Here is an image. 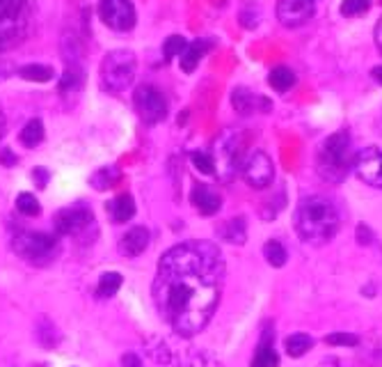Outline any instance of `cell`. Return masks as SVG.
Masks as SVG:
<instances>
[{
  "instance_id": "7c38bea8",
  "label": "cell",
  "mask_w": 382,
  "mask_h": 367,
  "mask_svg": "<svg viewBox=\"0 0 382 367\" xmlns=\"http://www.w3.org/2000/svg\"><path fill=\"white\" fill-rule=\"evenodd\" d=\"M318 0H280L277 3V19L286 28L304 26L307 21L314 19Z\"/></svg>"
},
{
  "instance_id": "7402d4cb",
  "label": "cell",
  "mask_w": 382,
  "mask_h": 367,
  "mask_svg": "<svg viewBox=\"0 0 382 367\" xmlns=\"http://www.w3.org/2000/svg\"><path fill=\"white\" fill-rule=\"evenodd\" d=\"M268 83H270L272 90L286 92V90H291L295 86V73L289 67H284V65L272 67V71L268 73Z\"/></svg>"
},
{
  "instance_id": "cb8c5ba5",
  "label": "cell",
  "mask_w": 382,
  "mask_h": 367,
  "mask_svg": "<svg viewBox=\"0 0 382 367\" xmlns=\"http://www.w3.org/2000/svg\"><path fill=\"white\" fill-rule=\"evenodd\" d=\"M18 140L23 147H28V150L41 145V140H44V124H41V120H30L23 127V131H21Z\"/></svg>"
},
{
  "instance_id": "8992f818",
  "label": "cell",
  "mask_w": 382,
  "mask_h": 367,
  "mask_svg": "<svg viewBox=\"0 0 382 367\" xmlns=\"http://www.w3.org/2000/svg\"><path fill=\"white\" fill-rule=\"evenodd\" d=\"M243 140L240 131L236 129H225L216 143H213V163H216V175L220 182H229L231 177H236L240 170L243 159H240Z\"/></svg>"
},
{
  "instance_id": "ba28073f",
  "label": "cell",
  "mask_w": 382,
  "mask_h": 367,
  "mask_svg": "<svg viewBox=\"0 0 382 367\" xmlns=\"http://www.w3.org/2000/svg\"><path fill=\"white\" fill-rule=\"evenodd\" d=\"M53 225H55V232L62 237H80L87 232V229L97 227L94 225L92 209L85 205H73V207L62 209V212L55 214Z\"/></svg>"
},
{
  "instance_id": "f35d334b",
  "label": "cell",
  "mask_w": 382,
  "mask_h": 367,
  "mask_svg": "<svg viewBox=\"0 0 382 367\" xmlns=\"http://www.w3.org/2000/svg\"><path fill=\"white\" fill-rule=\"evenodd\" d=\"M371 239H373L371 229L366 225H359L357 227V241H359V244H371Z\"/></svg>"
},
{
  "instance_id": "f6af8a7d",
  "label": "cell",
  "mask_w": 382,
  "mask_h": 367,
  "mask_svg": "<svg viewBox=\"0 0 382 367\" xmlns=\"http://www.w3.org/2000/svg\"><path fill=\"white\" fill-rule=\"evenodd\" d=\"M9 76V69L5 65H0V81H5Z\"/></svg>"
},
{
  "instance_id": "836d02e7",
  "label": "cell",
  "mask_w": 382,
  "mask_h": 367,
  "mask_svg": "<svg viewBox=\"0 0 382 367\" xmlns=\"http://www.w3.org/2000/svg\"><path fill=\"white\" fill-rule=\"evenodd\" d=\"M325 342L330 344V347H357L359 338L353 333H330L325 338Z\"/></svg>"
},
{
  "instance_id": "603a6c76",
  "label": "cell",
  "mask_w": 382,
  "mask_h": 367,
  "mask_svg": "<svg viewBox=\"0 0 382 367\" xmlns=\"http://www.w3.org/2000/svg\"><path fill=\"white\" fill-rule=\"evenodd\" d=\"M284 347H286V353H289L291 358H300V356H304L314 347V340L307 333H293L286 338Z\"/></svg>"
},
{
  "instance_id": "d4e9b609",
  "label": "cell",
  "mask_w": 382,
  "mask_h": 367,
  "mask_svg": "<svg viewBox=\"0 0 382 367\" xmlns=\"http://www.w3.org/2000/svg\"><path fill=\"white\" fill-rule=\"evenodd\" d=\"M257 97L248 90V88H236L231 94V103H233V110L240 113V115H250L254 113V108H257Z\"/></svg>"
},
{
  "instance_id": "2e32d148",
  "label": "cell",
  "mask_w": 382,
  "mask_h": 367,
  "mask_svg": "<svg viewBox=\"0 0 382 367\" xmlns=\"http://www.w3.org/2000/svg\"><path fill=\"white\" fill-rule=\"evenodd\" d=\"M218 234L229 241V244H236V246H243L248 239V225H245V218L238 216V218H229L225 220L220 227H218Z\"/></svg>"
},
{
  "instance_id": "277c9868",
  "label": "cell",
  "mask_w": 382,
  "mask_h": 367,
  "mask_svg": "<svg viewBox=\"0 0 382 367\" xmlns=\"http://www.w3.org/2000/svg\"><path fill=\"white\" fill-rule=\"evenodd\" d=\"M16 255L35 267H46L60 255V241L46 232H18L12 241Z\"/></svg>"
},
{
  "instance_id": "44dd1931",
  "label": "cell",
  "mask_w": 382,
  "mask_h": 367,
  "mask_svg": "<svg viewBox=\"0 0 382 367\" xmlns=\"http://www.w3.org/2000/svg\"><path fill=\"white\" fill-rule=\"evenodd\" d=\"M179 363L184 367H220V363L204 349H186Z\"/></svg>"
},
{
  "instance_id": "d6a6232c",
  "label": "cell",
  "mask_w": 382,
  "mask_h": 367,
  "mask_svg": "<svg viewBox=\"0 0 382 367\" xmlns=\"http://www.w3.org/2000/svg\"><path fill=\"white\" fill-rule=\"evenodd\" d=\"M371 9L368 0H344L341 3V14L344 16H362Z\"/></svg>"
},
{
  "instance_id": "8d00e7d4",
  "label": "cell",
  "mask_w": 382,
  "mask_h": 367,
  "mask_svg": "<svg viewBox=\"0 0 382 367\" xmlns=\"http://www.w3.org/2000/svg\"><path fill=\"white\" fill-rule=\"evenodd\" d=\"M33 182L39 188H46V184H48V170H46V167H35V170H33Z\"/></svg>"
},
{
  "instance_id": "484cf974",
  "label": "cell",
  "mask_w": 382,
  "mask_h": 367,
  "mask_svg": "<svg viewBox=\"0 0 382 367\" xmlns=\"http://www.w3.org/2000/svg\"><path fill=\"white\" fill-rule=\"evenodd\" d=\"M263 257H266L270 267L282 269L286 264V259H289V253H286V248L277 239H270V241H266V246H263Z\"/></svg>"
},
{
  "instance_id": "e0dca14e",
  "label": "cell",
  "mask_w": 382,
  "mask_h": 367,
  "mask_svg": "<svg viewBox=\"0 0 382 367\" xmlns=\"http://www.w3.org/2000/svg\"><path fill=\"white\" fill-rule=\"evenodd\" d=\"M108 214L112 218V223H126V220H131L135 216V200L129 193L117 195L108 205Z\"/></svg>"
},
{
  "instance_id": "83f0119b",
  "label": "cell",
  "mask_w": 382,
  "mask_h": 367,
  "mask_svg": "<svg viewBox=\"0 0 382 367\" xmlns=\"http://www.w3.org/2000/svg\"><path fill=\"white\" fill-rule=\"evenodd\" d=\"M26 28L28 24H21V26H0V51H7L16 46L21 39L26 35Z\"/></svg>"
},
{
  "instance_id": "5bb4252c",
  "label": "cell",
  "mask_w": 382,
  "mask_h": 367,
  "mask_svg": "<svg viewBox=\"0 0 382 367\" xmlns=\"http://www.w3.org/2000/svg\"><path fill=\"white\" fill-rule=\"evenodd\" d=\"M149 229L147 227H133L129 229L122 241H120V250H122V255L126 257H137V255H142L147 246H149Z\"/></svg>"
},
{
  "instance_id": "f546056e",
  "label": "cell",
  "mask_w": 382,
  "mask_h": 367,
  "mask_svg": "<svg viewBox=\"0 0 382 367\" xmlns=\"http://www.w3.org/2000/svg\"><path fill=\"white\" fill-rule=\"evenodd\" d=\"M147 353H149L154 358V363H158V365H167L169 361H172V351H169V347L161 338L147 340Z\"/></svg>"
},
{
  "instance_id": "74e56055",
  "label": "cell",
  "mask_w": 382,
  "mask_h": 367,
  "mask_svg": "<svg viewBox=\"0 0 382 367\" xmlns=\"http://www.w3.org/2000/svg\"><path fill=\"white\" fill-rule=\"evenodd\" d=\"M122 365L124 367H144L142 365V358L137 353H124L122 356Z\"/></svg>"
},
{
  "instance_id": "4dcf8cb0",
  "label": "cell",
  "mask_w": 382,
  "mask_h": 367,
  "mask_svg": "<svg viewBox=\"0 0 382 367\" xmlns=\"http://www.w3.org/2000/svg\"><path fill=\"white\" fill-rule=\"evenodd\" d=\"M188 46V41L181 37V35H172V37H167L165 39V44H163V56L165 60H174V58H181V53L186 51Z\"/></svg>"
},
{
  "instance_id": "8fae6325",
  "label": "cell",
  "mask_w": 382,
  "mask_h": 367,
  "mask_svg": "<svg viewBox=\"0 0 382 367\" xmlns=\"http://www.w3.org/2000/svg\"><path fill=\"white\" fill-rule=\"evenodd\" d=\"M355 172L364 184L382 188V150L378 147H366V150L355 154Z\"/></svg>"
},
{
  "instance_id": "52a82bcc",
  "label": "cell",
  "mask_w": 382,
  "mask_h": 367,
  "mask_svg": "<svg viewBox=\"0 0 382 367\" xmlns=\"http://www.w3.org/2000/svg\"><path fill=\"white\" fill-rule=\"evenodd\" d=\"M135 110L144 124H158L167 118V99L165 94L154 86H140L133 94Z\"/></svg>"
},
{
  "instance_id": "ac0fdd59",
  "label": "cell",
  "mask_w": 382,
  "mask_h": 367,
  "mask_svg": "<svg viewBox=\"0 0 382 367\" xmlns=\"http://www.w3.org/2000/svg\"><path fill=\"white\" fill-rule=\"evenodd\" d=\"M208 46H211V41H206V39H195L193 44H188L186 51L181 53V69L186 73H193L195 67L199 65V60L206 56Z\"/></svg>"
},
{
  "instance_id": "d6986e66",
  "label": "cell",
  "mask_w": 382,
  "mask_h": 367,
  "mask_svg": "<svg viewBox=\"0 0 382 367\" xmlns=\"http://www.w3.org/2000/svg\"><path fill=\"white\" fill-rule=\"evenodd\" d=\"M277 365H280V356H277V351H275V347H272L270 333H266V335H263L261 344H259L257 353H254L250 367H277Z\"/></svg>"
},
{
  "instance_id": "9c48e42d",
  "label": "cell",
  "mask_w": 382,
  "mask_h": 367,
  "mask_svg": "<svg viewBox=\"0 0 382 367\" xmlns=\"http://www.w3.org/2000/svg\"><path fill=\"white\" fill-rule=\"evenodd\" d=\"M240 172H243V180L252 188H266L275 180V165L270 161V156L261 150H254L248 154V159H243Z\"/></svg>"
},
{
  "instance_id": "4316f807",
  "label": "cell",
  "mask_w": 382,
  "mask_h": 367,
  "mask_svg": "<svg viewBox=\"0 0 382 367\" xmlns=\"http://www.w3.org/2000/svg\"><path fill=\"white\" fill-rule=\"evenodd\" d=\"M122 276L117 274V271H108V274H103L101 280H99V285H97V296L99 299H110L115 296L117 291H120L122 287Z\"/></svg>"
},
{
  "instance_id": "6da1fadb",
  "label": "cell",
  "mask_w": 382,
  "mask_h": 367,
  "mask_svg": "<svg viewBox=\"0 0 382 367\" xmlns=\"http://www.w3.org/2000/svg\"><path fill=\"white\" fill-rule=\"evenodd\" d=\"M225 287V257L211 241H186L158 262L154 303L161 319L179 335L201 333L220 306Z\"/></svg>"
},
{
  "instance_id": "30bf717a",
  "label": "cell",
  "mask_w": 382,
  "mask_h": 367,
  "mask_svg": "<svg viewBox=\"0 0 382 367\" xmlns=\"http://www.w3.org/2000/svg\"><path fill=\"white\" fill-rule=\"evenodd\" d=\"M99 16L117 33H126L135 26V7L131 0H101Z\"/></svg>"
},
{
  "instance_id": "4fadbf2b",
  "label": "cell",
  "mask_w": 382,
  "mask_h": 367,
  "mask_svg": "<svg viewBox=\"0 0 382 367\" xmlns=\"http://www.w3.org/2000/svg\"><path fill=\"white\" fill-rule=\"evenodd\" d=\"M190 200H193L195 209H199L201 216H213L220 212L222 207V197L218 191H213L211 186L206 184H199L193 188V193H190Z\"/></svg>"
},
{
  "instance_id": "9a60e30c",
  "label": "cell",
  "mask_w": 382,
  "mask_h": 367,
  "mask_svg": "<svg viewBox=\"0 0 382 367\" xmlns=\"http://www.w3.org/2000/svg\"><path fill=\"white\" fill-rule=\"evenodd\" d=\"M28 24V0H0V26Z\"/></svg>"
},
{
  "instance_id": "ab89813d",
  "label": "cell",
  "mask_w": 382,
  "mask_h": 367,
  "mask_svg": "<svg viewBox=\"0 0 382 367\" xmlns=\"http://www.w3.org/2000/svg\"><path fill=\"white\" fill-rule=\"evenodd\" d=\"M0 163H3V165H16V156L12 154V152H9V150H3V154H0Z\"/></svg>"
},
{
  "instance_id": "1f68e13d",
  "label": "cell",
  "mask_w": 382,
  "mask_h": 367,
  "mask_svg": "<svg viewBox=\"0 0 382 367\" xmlns=\"http://www.w3.org/2000/svg\"><path fill=\"white\" fill-rule=\"evenodd\" d=\"M16 209L23 216H39L41 214V205L33 193H21L16 197Z\"/></svg>"
},
{
  "instance_id": "e575fe53",
  "label": "cell",
  "mask_w": 382,
  "mask_h": 367,
  "mask_svg": "<svg viewBox=\"0 0 382 367\" xmlns=\"http://www.w3.org/2000/svg\"><path fill=\"white\" fill-rule=\"evenodd\" d=\"M193 163L201 175H216V163H213V156L204 154V152H195L193 154Z\"/></svg>"
},
{
  "instance_id": "5b68a950",
  "label": "cell",
  "mask_w": 382,
  "mask_h": 367,
  "mask_svg": "<svg viewBox=\"0 0 382 367\" xmlns=\"http://www.w3.org/2000/svg\"><path fill=\"white\" fill-rule=\"evenodd\" d=\"M137 71V60L131 51H112L101 62V86L108 92H124L131 86Z\"/></svg>"
},
{
  "instance_id": "f1b7e54d",
  "label": "cell",
  "mask_w": 382,
  "mask_h": 367,
  "mask_svg": "<svg viewBox=\"0 0 382 367\" xmlns=\"http://www.w3.org/2000/svg\"><path fill=\"white\" fill-rule=\"evenodd\" d=\"M18 76L26 81H35V83H48L53 81V67L48 65H26L18 69Z\"/></svg>"
},
{
  "instance_id": "60d3db41",
  "label": "cell",
  "mask_w": 382,
  "mask_h": 367,
  "mask_svg": "<svg viewBox=\"0 0 382 367\" xmlns=\"http://www.w3.org/2000/svg\"><path fill=\"white\" fill-rule=\"evenodd\" d=\"M376 44H378V51L382 53V19L378 21V26H376Z\"/></svg>"
},
{
  "instance_id": "ee69618b",
  "label": "cell",
  "mask_w": 382,
  "mask_h": 367,
  "mask_svg": "<svg viewBox=\"0 0 382 367\" xmlns=\"http://www.w3.org/2000/svg\"><path fill=\"white\" fill-rule=\"evenodd\" d=\"M371 76H373V81H378L380 86H382V65H380V67H376L373 71H371Z\"/></svg>"
},
{
  "instance_id": "7a4b0ae2",
  "label": "cell",
  "mask_w": 382,
  "mask_h": 367,
  "mask_svg": "<svg viewBox=\"0 0 382 367\" xmlns=\"http://www.w3.org/2000/svg\"><path fill=\"white\" fill-rule=\"evenodd\" d=\"M295 232L309 246H323L332 241L341 225L336 205L325 195H307L295 207Z\"/></svg>"
},
{
  "instance_id": "ffe728a7",
  "label": "cell",
  "mask_w": 382,
  "mask_h": 367,
  "mask_svg": "<svg viewBox=\"0 0 382 367\" xmlns=\"http://www.w3.org/2000/svg\"><path fill=\"white\" fill-rule=\"evenodd\" d=\"M120 177H122L120 167L105 165V167H101V170H97L90 177V184L97 188V191H108V188H112L117 182H120Z\"/></svg>"
},
{
  "instance_id": "3957f363",
  "label": "cell",
  "mask_w": 382,
  "mask_h": 367,
  "mask_svg": "<svg viewBox=\"0 0 382 367\" xmlns=\"http://www.w3.org/2000/svg\"><path fill=\"white\" fill-rule=\"evenodd\" d=\"M350 167H355V152H353V140L346 129L332 133L327 138L316 156V170L330 184H341Z\"/></svg>"
},
{
  "instance_id": "d590c367",
  "label": "cell",
  "mask_w": 382,
  "mask_h": 367,
  "mask_svg": "<svg viewBox=\"0 0 382 367\" xmlns=\"http://www.w3.org/2000/svg\"><path fill=\"white\" fill-rule=\"evenodd\" d=\"M83 83V76H80V69L78 67H69L65 78H62V90H78Z\"/></svg>"
},
{
  "instance_id": "7bdbcfd3",
  "label": "cell",
  "mask_w": 382,
  "mask_h": 367,
  "mask_svg": "<svg viewBox=\"0 0 382 367\" xmlns=\"http://www.w3.org/2000/svg\"><path fill=\"white\" fill-rule=\"evenodd\" d=\"M5 129H7V120H5V113L0 108V138L5 135Z\"/></svg>"
},
{
  "instance_id": "b9f144b4",
  "label": "cell",
  "mask_w": 382,
  "mask_h": 367,
  "mask_svg": "<svg viewBox=\"0 0 382 367\" xmlns=\"http://www.w3.org/2000/svg\"><path fill=\"white\" fill-rule=\"evenodd\" d=\"M318 367H344V363L339 361V358H325Z\"/></svg>"
}]
</instances>
